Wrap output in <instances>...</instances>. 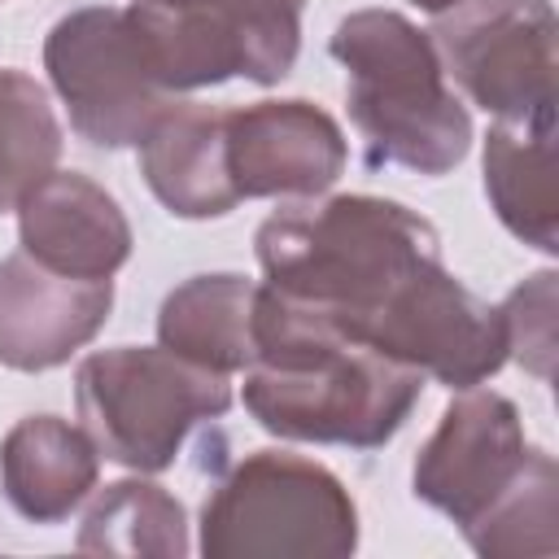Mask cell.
Masks as SVG:
<instances>
[{
  "instance_id": "cell-14",
  "label": "cell",
  "mask_w": 559,
  "mask_h": 559,
  "mask_svg": "<svg viewBox=\"0 0 559 559\" xmlns=\"http://www.w3.org/2000/svg\"><path fill=\"white\" fill-rule=\"evenodd\" d=\"M96 480V441L61 415H26L0 441V493L31 524L70 520L92 498Z\"/></svg>"
},
{
  "instance_id": "cell-16",
  "label": "cell",
  "mask_w": 559,
  "mask_h": 559,
  "mask_svg": "<svg viewBox=\"0 0 559 559\" xmlns=\"http://www.w3.org/2000/svg\"><path fill=\"white\" fill-rule=\"evenodd\" d=\"M258 284L236 271H210L175 284L157 310V341L210 371H245L253 362Z\"/></svg>"
},
{
  "instance_id": "cell-17",
  "label": "cell",
  "mask_w": 559,
  "mask_h": 559,
  "mask_svg": "<svg viewBox=\"0 0 559 559\" xmlns=\"http://www.w3.org/2000/svg\"><path fill=\"white\" fill-rule=\"evenodd\" d=\"M74 546L83 555H148L183 559L188 555V511L183 502L153 480H114L92 493Z\"/></svg>"
},
{
  "instance_id": "cell-21",
  "label": "cell",
  "mask_w": 559,
  "mask_h": 559,
  "mask_svg": "<svg viewBox=\"0 0 559 559\" xmlns=\"http://www.w3.org/2000/svg\"><path fill=\"white\" fill-rule=\"evenodd\" d=\"M218 4L231 9L253 31L271 70L284 79L297 61V48H301V9H306V0H218Z\"/></svg>"
},
{
  "instance_id": "cell-12",
  "label": "cell",
  "mask_w": 559,
  "mask_h": 559,
  "mask_svg": "<svg viewBox=\"0 0 559 559\" xmlns=\"http://www.w3.org/2000/svg\"><path fill=\"white\" fill-rule=\"evenodd\" d=\"M17 240L70 280H114L135 245L122 205L79 170H52L17 201Z\"/></svg>"
},
{
  "instance_id": "cell-22",
  "label": "cell",
  "mask_w": 559,
  "mask_h": 559,
  "mask_svg": "<svg viewBox=\"0 0 559 559\" xmlns=\"http://www.w3.org/2000/svg\"><path fill=\"white\" fill-rule=\"evenodd\" d=\"M411 4H419V9H428V13H445V9L459 4V0H411Z\"/></svg>"
},
{
  "instance_id": "cell-4",
  "label": "cell",
  "mask_w": 559,
  "mask_h": 559,
  "mask_svg": "<svg viewBox=\"0 0 559 559\" xmlns=\"http://www.w3.org/2000/svg\"><path fill=\"white\" fill-rule=\"evenodd\" d=\"M205 559H349L358 507L336 472L293 450L236 459L201 502Z\"/></svg>"
},
{
  "instance_id": "cell-3",
  "label": "cell",
  "mask_w": 559,
  "mask_h": 559,
  "mask_svg": "<svg viewBox=\"0 0 559 559\" xmlns=\"http://www.w3.org/2000/svg\"><path fill=\"white\" fill-rule=\"evenodd\" d=\"M328 52L345 66V109L371 170L450 175L472 148V114L450 92L441 57L406 13L354 9L336 22Z\"/></svg>"
},
{
  "instance_id": "cell-8",
  "label": "cell",
  "mask_w": 559,
  "mask_h": 559,
  "mask_svg": "<svg viewBox=\"0 0 559 559\" xmlns=\"http://www.w3.org/2000/svg\"><path fill=\"white\" fill-rule=\"evenodd\" d=\"M349 341L397 358L445 389H472L502 371L507 323L502 310L476 297L445 262L411 275L380 310H371Z\"/></svg>"
},
{
  "instance_id": "cell-7",
  "label": "cell",
  "mask_w": 559,
  "mask_h": 559,
  "mask_svg": "<svg viewBox=\"0 0 559 559\" xmlns=\"http://www.w3.org/2000/svg\"><path fill=\"white\" fill-rule=\"evenodd\" d=\"M555 35L550 0H459L428 31L445 79L493 118L555 109Z\"/></svg>"
},
{
  "instance_id": "cell-13",
  "label": "cell",
  "mask_w": 559,
  "mask_h": 559,
  "mask_svg": "<svg viewBox=\"0 0 559 559\" xmlns=\"http://www.w3.org/2000/svg\"><path fill=\"white\" fill-rule=\"evenodd\" d=\"M140 175L175 218H223L240 205L227 179L223 109L170 100L140 135Z\"/></svg>"
},
{
  "instance_id": "cell-15",
  "label": "cell",
  "mask_w": 559,
  "mask_h": 559,
  "mask_svg": "<svg viewBox=\"0 0 559 559\" xmlns=\"http://www.w3.org/2000/svg\"><path fill=\"white\" fill-rule=\"evenodd\" d=\"M485 197L498 223L542 249H559V197H555V109L524 118H493L485 135Z\"/></svg>"
},
{
  "instance_id": "cell-10",
  "label": "cell",
  "mask_w": 559,
  "mask_h": 559,
  "mask_svg": "<svg viewBox=\"0 0 559 559\" xmlns=\"http://www.w3.org/2000/svg\"><path fill=\"white\" fill-rule=\"evenodd\" d=\"M223 153L240 201L319 197L349 162L336 118L301 96L223 109Z\"/></svg>"
},
{
  "instance_id": "cell-6",
  "label": "cell",
  "mask_w": 559,
  "mask_h": 559,
  "mask_svg": "<svg viewBox=\"0 0 559 559\" xmlns=\"http://www.w3.org/2000/svg\"><path fill=\"white\" fill-rule=\"evenodd\" d=\"M44 70L70 109V127L92 148H131L175 100L144 48L131 9L83 4L52 22Z\"/></svg>"
},
{
  "instance_id": "cell-19",
  "label": "cell",
  "mask_w": 559,
  "mask_h": 559,
  "mask_svg": "<svg viewBox=\"0 0 559 559\" xmlns=\"http://www.w3.org/2000/svg\"><path fill=\"white\" fill-rule=\"evenodd\" d=\"M61 157V122L39 79L26 70L0 66V214L17 210V201L57 170Z\"/></svg>"
},
{
  "instance_id": "cell-2",
  "label": "cell",
  "mask_w": 559,
  "mask_h": 559,
  "mask_svg": "<svg viewBox=\"0 0 559 559\" xmlns=\"http://www.w3.org/2000/svg\"><path fill=\"white\" fill-rule=\"evenodd\" d=\"M253 253L271 288L310 301L349 336L411 275L441 262L437 227L384 197H293L258 231Z\"/></svg>"
},
{
  "instance_id": "cell-9",
  "label": "cell",
  "mask_w": 559,
  "mask_h": 559,
  "mask_svg": "<svg viewBox=\"0 0 559 559\" xmlns=\"http://www.w3.org/2000/svg\"><path fill=\"white\" fill-rule=\"evenodd\" d=\"M533 445L511 397L493 389H459L441 411V424L419 445L411 467V493L454 520L476 524L528 467Z\"/></svg>"
},
{
  "instance_id": "cell-11",
  "label": "cell",
  "mask_w": 559,
  "mask_h": 559,
  "mask_svg": "<svg viewBox=\"0 0 559 559\" xmlns=\"http://www.w3.org/2000/svg\"><path fill=\"white\" fill-rule=\"evenodd\" d=\"M114 280H70L31 253L0 258V367L52 371L109 323Z\"/></svg>"
},
{
  "instance_id": "cell-20",
  "label": "cell",
  "mask_w": 559,
  "mask_h": 559,
  "mask_svg": "<svg viewBox=\"0 0 559 559\" xmlns=\"http://www.w3.org/2000/svg\"><path fill=\"white\" fill-rule=\"evenodd\" d=\"M555 271H537L498 306L507 323V358L546 384L555 380Z\"/></svg>"
},
{
  "instance_id": "cell-18",
  "label": "cell",
  "mask_w": 559,
  "mask_h": 559,
  "mask_svg": "<svg viewBox=\"0 0 559 559\" xmlns=\"http://www.w3.org/2000/svg\"><path fill=\"white\" fill-rule=\"evenodd\" d=\"M467 546L485 559H550L559 550V467L533 445L524 476L463 528Z\"/></svg>"
},
{
  "instance_id": "cell-5",
  "label": "cell",
  "mask_w": 559,
  "mask_h": 559,
  "mask_svg": "<svg viewBox=\"0 0 559 559\" xmlns=\"http://www.w3.org/2000/svg\"><path fill=\"white\" fill-rule=\"evenodd\" d=\"M74 406L100 459L144 476L166 472L201 424L231 411V384L166 345H114L79 362Z\"/></svg>"
},
{
  "instance_id": "cell-1",
  "label": "cell",
  "mask_w": 559,
  "mask_h": 559,
  "mask_svg": "<svg viewBox=\"0 0 559 559\" xmlns=\"http://www.w3.org/2000/svg\"><path fill=\"white\" fill-rule=\"evenodd\" d=\"M424 380V371L341 336L310 301L258 284L240 397L271 437L380 450L411 419Z\"/></svg>"
}]
</instances>
